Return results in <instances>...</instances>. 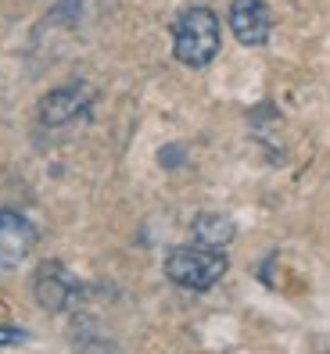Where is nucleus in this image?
<instances>
[{
    "label": "nucleus",
    "mask_w": 330,
    "mask_h": 354,
    "mask_svg": "<svg viewBox=\"0 0 330 354\" xmlns=\"http://www.w3.org/2000/svg\"><path fill=\"white\" fill-rule=\"evenodd\" d=\"M219 50V18L209 8H187L173 26V54L191 68H205Z\"/></svg>",
    "instance_id": "nucleus-1"
},
{
    "label": "nucleus",
    "mask_w": 330,
    "mask_h": 354,
    "mask_svg": "<svg viewBox=\"0 0 330 354\" xmlns=\"http://www.w3.org/2000/svg\"><path fill=\"white\" fill-rule=\"evenodd\" d=\"M226 272V254L212 251V247H176V251L165 258V276L183 290H209L223 279Z\"/></svg>",
    "instance_id": "nucleus-2"
},
{
    "label": "nucleus",
    "mask_w": 330,
    "mask_h": 354,
    "mask_svg": "<svg viewBox=\"0 0 330 354\" xmlns=\"http://www.w3.org/2000/svg\"><path fill=\"white\" fill-rule=\"evenodd\" d=\"M36 247V229L26 215L0 212V268H18Z\"/></svg>",
    "instance_id": "nucleus-3"
},
{
    "label": "nucleus",
    "mask_w": 330,
    "mask_h": 354,
    "mask_svg": "<svg viewBox=\"0 0 330 354\" xmlns=\"http://www.w3.org/2000/svg\"><path fill=\"white\" fill-rule=\"evenodd\" d=\"M230 29L244 47H262L270 39V29H273L270 0H234L230 4Z\"/></svg>",
    "instance_id": "nucleus-4"
},
{
    "label": "nucleus",
    "mask_w": 330,
    "mask_h": 354,
    "mask_svg": "<svg viewBox=\"0 0 330 354\" xmlns=\"http://www.w3.org/2000/svg\"><path fill=\"white\" fill-rule=\"evenodd\" d=\"M90 108V90L82 82H72V86H61V90H51L40 104V118L47 126H65L76 115H82Z\"/></svg>",
    "instance_id": "nucleus-5"
},
{
    "label": "nucleus",
    "mask_w": 330,
    "mask_h": 354,
    "mask_svg": "<svg viewBox=\"0 0 330 354\" xmlns=\"http://www.w3.org/2000/svg\"><path fill=\"white\" fill-rule=\"evenodd\" d=\"M69 294H72V279L65 276V268H58V265H44L36 272V297L40 304H44L47 311H61L69 304Z\"/></svg>",
    "instance_id": "nucleus-6"
},
{
    "label": "nucleus",
    "mask_w": 330,
    "mask_h": 354,
    "mask_svg": "<svg viewBox=\"0 0 330 354\" xmlns=\"http://www.w3.org/2000/svg\"><path fill=\"white\" fill-rule=\"evenodd\" d=\"M191 233H194V243H201V247H212V251H223V247L234 240V222L226 218V215L205 212V215H198V218H194Z\"/></svg>",
    "instance_id": "nucleus-7"
},
{
    "label": "nucleus",
    "mask_w": 330,
    "mask_h": 354,
    "mask_svg": "<svg viewBox=\"0 0 330 354\" xmlns=\"http://www.w3.org/2000/svg\"><path fill=\"white\" fill-rule=\"evenodd\" d=\"M26 340V333L22 329H15V326H0V347H8V344H22Z\"/></svg>",
    "instance_id": "nucleus-8"
}]
</instances>
